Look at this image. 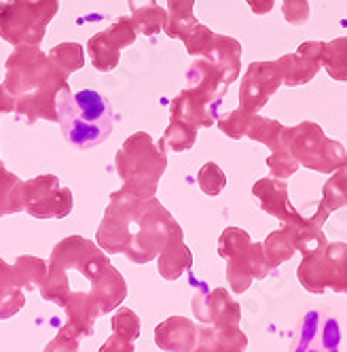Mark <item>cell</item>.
Here are the masks:
<instances>
[{"label": "cell", "instance_id": "cell-1", "mask_svg": "<svg viewBox=\"0 0 347 352\" xmlns=\"http://www.w3.org/2000/svg\"><path fill=\"white\" fill-rule=\"evenodd\" d=\"M171 238H182L176 223L157 197H138L128 189L110 195L95 240L110 255L123 253L132 263H148Z\"/></svg>", "mask_w": 347, "mask_h": 352}, {"label": "cell", "instance_id": "cell-2", "mask_svg": "<svg viewBox=\"0 0 347 352\" xmlns=\"http://www.w3.org/2000/svg\"><path fill=\"white\" fill-rule=\"evenodd\" d=\"M5 89L15 100V115L34 121H58V96L68 87V74L34 45H19L5 64Z\"/></svg>", "mask_w": 347, "mask_h": 352}, {"label": "cell", "instance_id": "cell-3", "mask_svg": "<svg viewBox=\"0 0 347 352\" xmlns=\"http://www.w3.org/2000/svg\"><path fill=\"white\" fill-rule=\"evenodd\" d=\"M58 123L70 146L93 148L110 136L115 115L108 98L100 91L81 89L72 94L68 85L58 96Z\"/></svg>", "mask_w": 347, "mask_h": 352}, {"label": "cell", "instance_id": "cell-4", "mask_svg": "<svg viewBox=\"0 0 347 352\" xmlns=\"http://www.w3.org/2000/svg\"><path fill=\"white\" fill-rule=\"evenodd\" d=\"M227 83L214 62L197 58L187 70V87L171 100L169 115L200 128H212L227 94Z\"/></svg>", "mask_w": 347, "mask_h": 352}, {"label": "cell", "instance_id": "cell-5", "mask_svg": "<svg viewBox=\"0 0 347 352\" xmlns=\"http://www.w3.org/2000/svg\"><path fill=\"white\" fill-rule=\"evenodd\" d=\"M115 168L123 181V189L144 199L155 197L159 181L167 168L165 148L155 144L146 132H136L117 151Z\"/></svg>", "mask_w": 347, "mask_h": 352}, {"label": "cell", "instance_id": "cell-6", "mask_svg": "<svg viewBox=\"0 0 347 352\" xmlns=\"http://www.w3.org/2000/svg\"><path fill=\"white\" fill-rule=\"evenodd\" d=\"M58 0H7V3H0V36L15 47H38L45 38L47 26L58 15Z\"/></svg>", "mask_w": 347, "mask_h": 352}, {"label": "cell", "instance_id": "cell-7", "mask_svg": "<svg viewBox=\"0 0 347 352\" xmlns=\"http://www.w3.org/2000/svg\"><path fill=\"white\" fill-rule=\"evenodd\" d=\"M19 202L36 219H64L72 210V191L60 187L56 174H40L21 185Z\"/></svg>", "mask_w": 347, "mask_h": 352}, {"label": "cell", "instance_id": "cell-8", "mask_svg": "<svg viewBox=\"0 0 347 352\" xmlns=\"http://www.w3.org/2000/svg\"><path fill=\"white\" fill-rule=\"evenodd\" d=\"M282 85H284V81H282V70H280L278 60L276 62H252L246 68V74L241 79L239 107L246 109L248 113H259L269 102V98L274 96Z\"/></svg>", "mask_w": 347, "mask_h": 352}, {"label": "cell", "instance_id": "cell-9", "mask_svg": "<svg viewBox=\"0 0 347 352\" xmlns=\"http://www.w3.org/2000/svg\"><path fill=\"white\" fill-rule=\"evenodd\" d=\"M331 217V212L318 204V210L311 217H303L301 212H294L286 223H284V230L288 232L294 248L299 250L303 255H322L324 248L328 246V240L322 232L324 228L326 219Z\"/></svg>", "mask_w": 347, "mask_h": 352}, {"label": "cell", "instance_id": "cell-10", "mask_svg": "<svg viewBox=\"0 0 347 352\" xmlns=\"http://www.w3.org/2000/svg\"><path fill=\"white\" fill-rule=\"evenodd\" d=\"M195 318L212 324V327H239L241 308L237 301L229 295L227 289H214V291H200L193 301Z\"/></svg>", "mask_w": 347, "mask_h": 352}, {"label": "cell", "instance_id": "cell-11", "mask_svg": "<svg viewBox=\"0 0 347 352\" xmlns=\"http://www.w3.org/2000/svg\"><path fill=\"white\" fill-rule=\"evenodd\" d=\"M324 142H326L324 130L313 121H303L286 130V148L299 160L303 168H309V164L315 160Z\"/></svg>", "mask_w": 347, "mask_h": 352}, {"label": "cell", "instance_id": "cell-12", "mask_svg": "<svg viewBox=\"0 0 347 352\" xmlns=\"http://www.w3.org/2000/svg\"><path fill=\"white\" fill-rule=\"evenodd\" d=\"M252 195L259 199L263 212L280 219L282 223H286L296 212L294 206L290 204L286 181L276 179V176H265V179L256 181L252 187Z\"/></svg>", "mask_w": 347, "mask_h": 352}, {"label": "cell", "instance_id": "cell-13", "mask_svg": "<svg viewBox=\"0 0 347 352\" xmlns=\"http://www.w3.org/2000/svg\"><path fill=\"white\" fill-rule=\"evenodd\" d=\"M200 338V329L184 316H171L155 329V344L167 352H191Z\"/></svg>", "mask_w": 347, "mask_h": 352}, {"label": "cell", "instance_id": "cell-14", "mask_svg": "<svg viewBox=\"0 0 347 352\" xmlns=\"http://www.w3.org/2000/svg\"><path fill=\"white\" fill-rule=\"evenodd\" d=\"M241 43L233 36L227 34H214L208 52L202 58H208L210 62H214L225 79L227 85L235 83L239 79L241 72Z\"/></svg>", "mask_w": 347, "mask_h": 352}, {"label": "cell", "instance_id": "cell-15", "mask_svg": "<svg viewBox=\"0 0 347 352\" xmlns=\"http://www.w3.org/2000/svg\"><path fill=\"white\" fill-rule=\"evenodd\" d=\"M318 314H309L303 327L301 342L294 352H339V324L335 318H326L324 322H318Z\"/></svg>", "mask_w": 347, "mask_h": 352}, {"label": "cell", "instance_id": "cell-16", "mask_svg": "<svg viewBox=\"0 0 347 352\" xmlns=\"http://www.w3.org/2000/svg\"><path fill=\"white\" fill-rule=\"evenodd\" d=\"M248 346V336L239 327H212L206 324L200 329V338L191 352H243Z\"/></svg>", "mask_w": 347, "mask_h": 352}, {"label": "cell", "instance_id": "cell-17", "mask_svg": "<svg viewBox=\"0 0 347 352\" xmlns=\"http://www.w3.org/2000/svg\"><path fill=\"white\" fill-rule=\"evenodd\" d=\"M128 5L138 34L157 36L159 32H163L167 21V9H163L157 0H128Z\"/></svg>", "mask_w": 347, "mask_h": 352}, {"label": "cell", "instance_id": "cell-18", "mask_svg": "<svg viewBox=\"0 0 347 352\" xmlns=\"http://www.w3.org/2000/svg\"><path fill=\"white\" fill-rule=\"evenodd\" d=\"M157 265H159V274L165 280H176L184 272L191 270L193 265V255L191 248L182 242V238H171L165 248L157 257Z\"/></svg>", "mask_w": 347, "mask_h": 352}, {"label": "cell", "instance_id": "cell-19", "mask_svg": "<svg viewBox=\"0 0 347 352\" xmlns=\"http://www.w3.org/2000/svg\"><path fill=\"white\" fill-rule=\"evenodd\" d=\"M282 70V81L286 87H301L309 83L315 74L322 70V64L315 60H309L301 54H286L278 60Z\"/></svg>", "mask_w": 347, "mask_h": 352}, {"label": "cell", "instance_id": "cell-20", "mask_svg": "<svg viewBox=\"0 0 347 352\" xmlns=\"http://www.w3.org/2000/svg\"><path fill=\"white\" fill-rule=\"evenodd\" d=\"M197 17H195V0H167V21L163 32L169 38H184L195 26H197Z\"/></svg>", "mask_w": 347, "mask_h": 352}, {"label": "cell", "instance_id": "cell-21", "mask_svg": "<svg viewBox=\"0 0 347 352\" xmlns=\"http://www.w3.org/2000/svg\"><path fill=\"white\" fill-rule=\"evenodd\" d=\"M328 276V289L335 293H347V244L328 242L322 253Z\"/></svg>", "mask_w": 347, "mask_h": 352}, {"label": "cell", "instance_id": "cell-22", "mask_svg": "<svg viewBox=\"0 0 347 352\" xmlns=\"http://www.w3.org/2000/svg\"><path fill=\"white\" fill-rule=\"evenodd\" d=\"M87 54L95 70L100 72H110L117 68L119 58H121V47L104 32H97L87 41Z\"/></svg>", "mask_w": 347, "mask_h": 352}, {"label": "cell", "instance_id": "cell-23", "mask_svg": "<svg viewBox=\"0 0 347 352\" xmlns=\"http://www.w3.org/2000/svg\"><path fill=\"white\" fill-rule=\"evenodd\" d=\"M286 130L288 128H286V125H282L280 121L271 119V117H261V115L254 113L246 138L263 142L271 151H278V148H286Z\"/></svg>", "mask_w": 347, "mask_h": 352}, {"label": "cell", "instance_id": "cell-24", "mask_svg": "<svg viewBox=\"0 0 347 352\" xmlns=\"http://www.w3.org/2000/svg\"><path fill=\"white\" fill-rule=\"evenodd\" d=\"M296 278H299L305 291L313 295H322L328 291V276L322 255H305L299 263V270H296Z\"/></svg>", "mask_w": 347, "mask_h": 352}, {"label": "cell", "instance_id": "cell-25", "mask_svg": "<svg viewBox=\"0 0 347 352\" xmlns=\"http://www.w3.org/2000/svg\"><path fill=\"white\" fill-rule=\"evenodd\" d=\"M19 280L15 270L0 261V318L15 314L23 306V295L19 291Z\"/></svg>", "mask_w": 347, "mask_h": 352}, {"label": "cell", "instance_id": "cell-26", "mask_svg": "<svg viewBox=\"0 0 347 352\" xmlns=\"http://www.w3.org/2000/svg\"><path fill=\"white\" fill-rule=\"evenodd\" d=\"M250 244L227 259V280L233 293H246L254 280V272L250 263Z\"/></svg>", "mask_w": 347, "mask_h": 352}, {"label": "cell", "instance_id": "cell-27", "mask_svg": "<svg viewBox=\"0 0 347 352\" xmlns=\"http://www.w3.org/2000/svg\"><path fill=\"white\" fill-rule=\"evenodd\" d=\"M197 142V128L187 121L180 119H171L169 125L165 128L159 146L161 148H169V151H176V153H182V151L193 148Z\"/></svg>", "mask_w": 347, "mask_h": 352}, {"label": "cell", "instance_id": "cell-28", "mask_svg": "<svg viewBox=\"0 0 347 352\" xmlns=\"http://www.w3.org/2000/svg\"><path fill=\"white\" fill-rule=\"evenodd\" d=\"M322 68L335 81H347V36H339L326 43L324 58H322Z\"/></svg>", "mask_w": 347, "mask_h": 352}, {"label": "cell", "instance_id": "cell-29", "mask_svg": "<svg viewBox=\"0 0 347 352\" xmlns=\"http://www.w3.org/2000/svg\"><path fill=\"white\" fill-rule=\"evenodd\" d=\"M21 181L15 174H11L3 164H0V217L21 212V202H19V193H21Z\"/></svg>", "mask_w": 347, "mask_h": 352}, {"label": "cell", "instance_id": "cell-30", "mask_svg": "<svg viewBox=\"0 0 347 352\" xmlns=\"http://www.w3.org/2000/svg\"><path fill=\"white\" fill-rule=\"evenodd\" d=\"M345 162H347V151H345V146H343L339 140L326 138L324 146H322V151L315 155V160L309 164L307 170L322 172V174H333V172L339 170Z\"/></svg>", "mask_w": 347, "mask_h": 352}, {"label": "cell", "instance_id": "cell-31", "mask_svg": "<svg viewBox=\"0 0 347 352\" xmlns=\"http://www.w3.org/2000/svg\"><path fill=\"white\" fill-rule=\"evenodd\" d=\"M263 246H265L267 259H269L271 265H274V270L280 267L282 263H286L296 253V248H294V244H292V240H290V236H288V232L284 228L271 232L267 236V240L263 242Z\"/></svg>", "mask_w": 347, "mask_h": 352}, {"label": "cell", "instance_id": "cell-32", "mask_svg": "<svg viewBox=\"0 0 347 352\" xmlns=\"http://www.w3.org/2000/svg\"><path fill=\"white\" fill-rule=\"evenodd\" d=\"M49 56L66 74H72L85 66V49L79 43H60L49 52Z\"/></svg>", "mask_w": 347, "mask_h": 352}, {"label": "cell", "instance_id": "cell-33", "mask_svg": "<svg viewBox=\"0 0 347 352\" xmlns=\"http://www.w3.org/2000/svg\"><path fill=\"white\" fill-rule=\"evenodd\" d=\"M252 115L254 113H248L246 109H235L227 115H222L216 119V125H218V130L233 138V140H241L248 136V128H250V121H252Z\"/></svg>", "mask_w": 347, "mask_h": 352}, {"label": "cell", "instance_id": "cell-34", "mask_svg": "<svg viewBox=\"0 0 347 352\" xmlns=\"http://www.w3.org/2000/svg\"><path fill=\"white\" fill-rule=\"evenodd\" d=\"M197 185H200V189L206 195L216 197L227 187V174L222 172V168L218 164L208 162L200 168V172H197Z\"/></svg>", "mask_w": 347, "mask_h": 352}, {"label": "cell", "instance_id": "cell-35", "mask_svg": "<svg viewBox=\"0 0 347 352\" xmlns=\"http://www.w3.org/2000/svg\"><path fill=\"white\" fill-rule=\"evenodd\" d=\"M15 276H17V280L21 287H26V289H34L36 285L43 283L45 278V261L40 259H34L30 255H23L17 263H15Z\"/></svg>", "mask_w": 347, "mask_h": 352}, {"label": "cell", "instance_id": "cell-36", "mask_svg": "<svg viewBox=\"0 0 347 352\" xmlns=\"http://www.w3.org/2000/svg\"><path fill=\"white\" fill-rule=\"evenodd\" d=\"M267 168H269L271 176L286 181L292 174L299 172L301 164L288 148H278V151H271V155L267 157Z\"/></svg>", "mask_w": 347, "mask_h": 352}, {"label": "cell", "instance_id": "cell-37", "mask_svg": "<svg viewBox=\"0 0 347 352\" xmlns=\"http://www.w3.org/2000/svg\"><path fill=\"white\" fill-rule=\"evenodd\" d=\"M250 242H252V238L248 232H243L239 228H227L218 238V255L222 259H229L235 253H239V250H243Z\"/></svg>", "mask_w": 347, "mask_h": 352}, {"label": "cell", "instance_id": "cell-38", "mask_svg": "<svg viewBox=\"0 0 347 352\" xmlns=\"http://www.w3.org/2000/svg\"><path fill=\"white\" fill-rule=\"evenodd\" d=\"M320 204L324 206L328 212H335V210L347 206V187H345V183L339 179V176H337L335 172L331 174V179L324 183Z\"/></svg>", "mask_w": 347, "mask_h": 352}, {"label": "cell", "instance_id": "cell-39", "mask_svg": "<svg viewBox=\"0 0 347 352\" xmlns=\"http://www.w3.org/2000/svg\"><path fill=\"white\" fill-rule=\"evenodd\" d=\"M212 38H214V32L208 26H204V23H197V26L182 38V43L193 58H202L208 52Z\"/></svg>", "mask_w": 347, "mask_h": 352}, {"label": "cell", "instance_id": "cell-40", "mask_svg": "<svg viewBox=\"0 0 347 352\" xmlns=\"http://www.w3.org/2000/svg\"><path fill=\"white\" fill-rule=\"evenodd\" d=\"M106 34H108L121 49H125V47L134 45L136 38H138V30H136V26H134L132 17H119L115 23H110V26L106 28Z\"/></svg>", "mask_w": 347, "mask_h": 352}, {"label": "cell", "instance_id": "cell-41", "mask_svg": "<svg viewBox=\"0 0 347 352\" xmlns=\"http://www.w3.org/2000/svg\"><path fill=\"white\" fill-rule=\"evenodd\" d=\"M115 324V336L134 342L140 333V318L132 312V310H119V314H115L112 318Z\"/></svg>", "mask_w": 347, "mask_h": 352}, {"label": "cell", "instance_id": "cell-42", "mask_svg": "<svg viewBox=\"0 0 347 352\" xmlns=\"http://www.w3.org/2000/svg\"><path fill=\"white\" fill-rule=\"evenodd\" d=\"M282 15L290 26L301 28L309 19V3L307 0H282Z\"/></svg>", "mask_w": 347, "mask_h": 352}, {"label": "cell", "instance_id": "cell-43", "mask_svg": "<svg viewBox=\"0 0 347 352\" xmlns=\"http://www.w3.org/2000/svg\"><path fill=\"white\" fill-rule=\"evenodd\" d=\"M324 49H326V43L324 41H305L299 45L296 49V54H301L309 60H315L322 64V58H324Z\"/></svg>", "mask_w": 347, "mask_h": 352}, {"label": "cell", "instance_id": "cell-44", "mask_svg": "<svg viewBox=\"0 0 347 352\" xmlns=\"http://www.w3.org/2000/svg\"><path fill=\"white\" fill-rule=\"evenodd\" d=\"M246 3L254 15H267V13L274 11L278 0H246Z\"/></svg>", "mask_w": 347, "mask_h": 352}, {"label": "cell", "instance_id": "cell-45", "mask_svg": "<svg viewBox=\"0 0 347 352\" xmlns=\"http://www.w3.org/2000/svg\"><path fill=\"white\" fill-rule=\"evenodd\" d=\"M0 113H15V100L5 85H0Z\"/></svg>", "mask_w": 347, "mask_h": 352}, {"label": "cell", "instance_id": "cell-46", "mask_svg": "<svg viewBox=\"0 0 347 352\" xmlns=\"http://www.w3.org/2000/svg\"><path fill=\"white\" fill-rule=\"evenodd\" d=\"M335 174L339 176V179H341V181L345 183V187H347V162H345L339 170H335Z\"/></svg>", "mask_w": 347, "mask_h": 352}, {"label": "cell", "instance_id": "cell-47", "mask_svg": "<svg viewBox=\"0 0 347 352\" xmlns=\"http://www.w3.org/2000/svg\"><path fill=\"white\" fill-rule=\"evenodd\" d=\"M58 3H60V0H58Z\"/></svg>", "mask_w": 347, "mask_h": 352}]
</instances>
